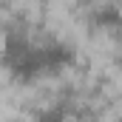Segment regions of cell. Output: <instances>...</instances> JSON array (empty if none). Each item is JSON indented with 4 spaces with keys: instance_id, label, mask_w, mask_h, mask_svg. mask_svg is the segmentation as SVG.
<instances>
[{
    "instance_id": "cell-3",
    "label": "cell",
    "mask_w": 122,
    "mask_h": 122,
    "mask_svg": "<svg viewBox=\"0 0 122 122\" xmlns=\"http://www.w3.org/2000/svg\"><path fill=\"white\" fill-rule=\"evenodd\" d=\"M85 20L94 29L117 31V29H122V6L119 3H91L85 9Z\"/></svg>"
},
{
    "instance_id": "cell-1",
    "label": "cell",
    "mask_w": 122,
    "mask_h": 122,
    "mask_svg": "<svg viewBox=\"0 0 122 122\" xmlns=\"http://www.w3.org/2000/svg\"><path fill=\"white\" fill-rule=\"evenodd\" d=\"M0 65L20 85H34L40 80H48L40 51V31H34L23 20L9 23L0 40Z\"/></svg>"
},
{
    "instance_id": "cell-5",
    "label": "cell",
    "mask_w": 122,
    "mask_h": 122,
    "mask_svg": "<svg viewBox=\"0 0 122 122\" xmlns=\"http://www.w3.org/2000/svg\"><path fill=\"white\" fill-rule=\"evenodd\" d=\"M111 122H122V119H111Z\"/></svg>"
},
{
    "instance_id": "cell-4",
    "label": "cell",
    "mask_w": 122,
    "mask_h": 122,
    "mask_svg": "<svg viewBox=\"0 0 122 122\" xmlns=\"http://www.w3.org/2000/svg\"><path fill=\"white\" fill-rule=\"evenodd\" d=\"M74 117H77L74 105H68L65 99H48L31 108L29 122H74Z\"/></svg>"
},
{
    "instance_id": "cell-2",
    "label": "cell",
    "mask_w": 122,
    "mask_h": 122,
    "mask_svg": "<svg viewBox=\"0 0 122 122\" xmlns=\"http://www.w3.org/2000/svg\"><path fill=\"white\" fill-rule=\"evenodd\" d=\"M40 51L46 77H60L77 62V46L60 31H40Z\"/></svg>"
}]
</instances>
